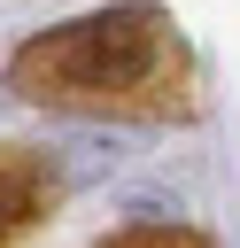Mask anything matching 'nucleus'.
Here are the masks:
<instances>
[{
    "mask_svg": "<svg viewBox=\"0 0 240 248\" xmlns=\"http://www.w3.org/2000/svg\"><path fill=\"white\" fill-rule=\"evenodd\" d=\"M8 78H15V93L46 101V108H77V116H108V108L178 116L194 93V54L155 0H124V8L54 23L31 46H15Z\"/></svg>",
    "mask_w": 240,
    "mask_h": 248,
    "instance_id": "obj_1",
    "label": "nucleus"
},
{
    "mask_svg": "<svg viewBox=\"0 0 240 248\" xmlns=\"http://www.w3.org/2000/svg\"><path fill=\"white\" fill-rule=\"evenodd\" d=\"M62 186L54 155H31V147H0V248L46 209V194Z\"/></svg>",
    "mask_w": 240,
    "mask_h": 248,
    "instance_id": "obj_2",
    "label": "nucleus"
},
{
    "mask_svg": "<svg viewBox=\"0 0 240 248\" xmlns=\"http://www.w3.org/2000/svg\"><path fill=\"white\" fill-rule=\"evenodd\" d=\"M101 248H201L186 225H147V232H116V240H101Z\"/></svg>",
    "mask_w": 240,
    "mask_h": 248,
    "instance_id": "obj_3",
    "label": "nucleus"
}]
</instances>
